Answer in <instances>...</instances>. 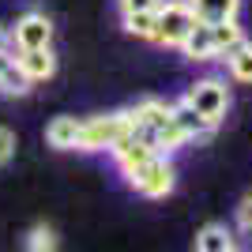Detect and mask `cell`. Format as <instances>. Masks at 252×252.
I'll return each instance as SVG.
<instances>
[{
  "label": "cell",
  "instance_id": "6da1fadb",
  "mask_svg": "<svg viewBox=\"0 0 252 252\" xmlns=\"http://www.w3.org/2000/svg\"><path fill=\"white\" fill-rule=\"evenodd\" d=\"M128 136H136V132H132V121H128L125 109L102 113V117H83L75 151H87V155H94V151H113L117 143L128 139Z\"/></svg>",
  "mask_w": 252,
  "mask_h": 252
},
{
  "label": "cell",
  "instance_id": "7a4b0ae2",
  "mask_svg": "<svg viewBox=\"0 0 252 252\" xmlns=\"http://www.w3.org/2000/svg\"><path fill=\"white\" fill-rule=\"evenodd\" d=\"M185 102L192 105V113L207 121L211 128H219L230 113V83L222 79V75H203L196 83L185 91Z\"/></svg>",
  "mask_w": 252,
  "mask_h": 252
},
{
  "label": "cell",
  "instance_id": "3957f363",
  "mask_svg": "<svg viewBox=\"0 0 252 252\" xmlns=\"http://www.w3.org/2000/svg\"><path fill=\"white\" fill-rule=\"evenodd\" d=\"M196 11L189 8V0H162L155 11V42L166 49H181V42L196 27Z\"/></svg>",
  "mask_w": 252,
  "mask_h": 252
},
{
  "label": "cell",
  "instance_id": "277c9868",
  "mask_svg": "<svg viewBox=\"0 0 252 252\" xmlns=\"http://www.w3.org/2000/svg\"><path fill=\"white\" fill-rule=\"evenodd\" d=\"M128 185H132L139 196H147V200H162V196H169L173 185H177V166L169 162V155H155L139 169L128 173Z\"/></svg>",
  "mask_w": 252,
  "mask_h": 252
},
{
  "label": "cell",
  "instance_id": "5b68a950",
  "mask_svg": "<svg viewBox=\"0 0 252 252\" xmlns=\"http://www.w3.org/2000/svg\"><path fill=\"white\" fill-rule=\"evenodd\" d=\"M8 34H11V49H49L53 45V19L45 11H23Z\"/></svg>",
  "mask_w": 252,
  "mask_h": 252
},
{
  "label": "cell",
  "instance_id": "8992f818",
  "mask_svg": "<svg viewBox=\"0 0 252 252\" xmlns=\"http://www.w3.org/2000/svg\"><path fill=\"white\" fill-rule=\"evenodd\" d=\"M125 113H128V121H132V132L151 143V136L169 121V102L166 98H139L136 105H128Z\"/></svg>",
  "mask_w": 252,
  "mask_h": 252
},
{
  "label": "cell",
  "instance_id": "52a82bcc",
  "mask_svg": "<svg viewBox=\"0 0 252 252\" xmlns=\"http://www.w3.org/2000/svg\"><path fill=\"white\" fill-rule=\"evenodd\" d=\"M19 57H15V64H19V72L27 75V83H45V79H53L57 75V53L49 49H15Z\"/></svg>",
  "mask_w": 252,
  "mask_h": 252
},
{
  "label": "cell",
  "instance_id": "ba28073f",
  "mask_svg": "<svg viewBox=\"0 0 252 252\" xmlns=\"http://www.w3.org/2000/svg\"><path fill=\"white\" fill-rule=\"evenodd\" d=\"M109 155H113V162H117V169H121V173H132V169H139L143 166V162H147V158H155L158 151L151 147L147 139H139V136H128V139H121V143H117L113 151H109Z\"/></svg>",
  "mask_w": 252,
  "mask_h": 252
},
{
  "label": "cell",
  "instance_id": "9c48e42d",
  "mask_svg": "<svg viewBox=\"0 0 252 252\" xmlns=\"http://www.w3.org/2000/svg\"><path fill=\"white\" fill-rule=\"evenodd\" d=\"M79 125H83V117H53L49 128H45V143L57 151H75L79 143Z\"/></svg>",
  "mask_w": 252,
  "mask_h": 252
},
{
  "label": "cell",
  "instance_id": "30bf717a",
  "mask_svg": "<svg viewBox=\"0 0 252 252\" xmlns=\"http://www.w3.org/2000/svg\"><path fill=\"white\" fill-rule=\"evenodd\" d=\"M189 8L196 11L200 23H226V19H237L241 0H189Z\"/></svg>",
  "mask_w": 252,
  "mask_h": 252
},
{
  "label": "cell",
  "instance_id": "8fae6325",
  "mask_svg": "<svg viewBox=\"0 0 252 252\" xmlns=\"http://www.w3.org/2000/svg\"><path fill=\"white\" fill-rule=\"evenodd\" d=\"M0 94H8V98L31 94V83H27V75L19 72V64H15L11 53H0Z\"/></svg>",
  "mask_w": 252,
  "mask_h": 252
},
{
  "label": "cell",
  "instance_id": "7c38bea8",
  "mask_svg": "<svg viewBox=\"0 0 252 252\" xmlns=\"http://www.w3.org/2000/svg\"><path fill=\"white\" fill-rule=\"evenodd\" d=\"M181 53H185L189 61H196V64L215 61V49H211V23H196L192 34L181 42Z\"/></svg>",
  "mask_w": 252,
  "mask_h": 252
},
{
  "label": "cell",
  "instance_id": "4fadbf2b",
  "mask_svg": "<svg viewBox=\"0 0 252 252\" xmlns=\"http://www.w3.org/2000/svg\"><path fill=\"white\" fill-rule=\"evenodd\" d=\"M169 117H173V121L181 125V132H185L189 139H203V136H211V132H215V128L207 125V121H200V117L192 113V105L185 102V98L169 102Z\"/></svg>",
  "mask_w": 252,
  "mask_h": 252
},
{
  "label": "cell",
  "instance_id": "5bb4252c",
  "mask_svg": "<svg viewBox=\"0 0 252 252\" xmlns=\"http://www.w3.org/2000/svg\"><path fill=\"white\" fill-rule=\"evenodd\" d=\"M237 42H245V31H241V23H237V19L211 23V49H215V61H222Z\"/></svg>",
  "mask_w": 252,
  "mask_h": 252
},
{
  "label": "cell",
  "instance_id": "9a60e30c",
  "mask_svg": "<svg viewBox=\"0 0 252 252\" xmlns=\"http://www.w3.org/2000/svg\"><path fill=\"white\" fill-rule=\"evenodd\" d=\"M222 61H226V72H230L233 83H252V42H249V38L237 42Z\"/></svg>",
  "mask_w": 252,
  "mask_h": 252
},
{
  "label": "cell",
  "instance_id": "2e32d148",
  "mask_svg": "<svg viewBox=\"0 0 252 252\" xmlns=\"http://www.w3.org/2000/svg\"><path fill=\"white\" fill-rule=\"evenodd\" d=\"M233 245V233L230 226H222V222H207L200 233H196V252H226Z\"/></svg>",
  "mask_w": 252,
  "mask_h": 252
},
{
  "label": "cell",
  "instance_id": "e0dca14e",
  "mask_svg": "<svg viewBox=\"0 0 252 252\" xmlns=\"http://www.w3.org/2000/svg\"><path fill=\"white\" fill-rule=\"evenodd\" d=\"M121 27H125L132 38L155 42V11H132V15H121Z\"/></svg>",
  "mask_w": 252,
  "mask_h": 252
},
{
  "label": "cell",
  "instance_id": "ac0fdd59",
  "mask_svg": "<svg viewBox=\"0 0 252 252\" xmlns=\"http://www.w3.org/2000/svg\"><path fill=\"white\" fill-rule=\"evenodd\" d=\"M27 252H57V233H53V226H45V222H38L31 233H27Z\"/></svg>",
  "mask_w": 252,
  "mask_h": 252
},
{
  "label": "cell",
  "instance_id": "d6986e66",
  "mask_svg": "<svg viewBox=\"0 0 252 252\" xmlns=\"http://www.w3.org/2000/svg\"><path fill=\"white\" fill-rule=\"evenodd\" d=\"M15 147H19L15 132H11L8 125H0V169H4V166L11 162V158H15Z\"/></svg>",
  "mask_w": 252,
  "mask_h": 252
},
{
  "label": "cell",
  "instance_id": "ffe728a7",
  "mask_svg": "<svg viewBox=\"0 0 252 252\" xmlns=\"http://www.w3.org/2000/svg\"><path fill=\"white\" fill-rule=\"evenodd\" d=\"M162 0H117V11L121 15H132V11H158Z\"/></svg>",
  "mask_w": 252,
  "mask_h": 252
},
{
  "label": "cell",
  "instance_id": "44dd1931",
  "mask_svg": "<svg viewBox=\"0 0 252 252\" xmlns=\"http://www.w3.org/2000/svg\"><path fill=\"white\" fill-rule=\"evenodd\" d=\"M237 226H241L245 233H252V192L241 200V207H237Z\"/></svg>",
  "mask_w": 252,
  "mask_h": 252
},
{
  "label": "cell",
  "instance_id": "7402d4cb",
  "mask_svg": "<svg viewBox=\"0 0 252 252\" xmlns=\"http://www.w3.org/2000/svg\"><path fill=\"white\" fill-rule=\"evenodd\" d=\"M0 53H11V34H8V27H0Z\"/></svg>",
  "mask_w": 252,
  "mask_h": 252
},
{
  "label": "cell",
  "instance_id": "603a6c76",
  "mask_svg": "<svg viewBox=\"0 0 252 252\" xmlns=\"http://www.w3.org/2000/svg\"><path fill=\"white\" fill-rule=\"evenodd\" d=\"M226 252H241V249H237V245H230V249H226Z\"/></svg>",
  "mask_w": 252,
  "mask_h": 252
}]
</instances>
